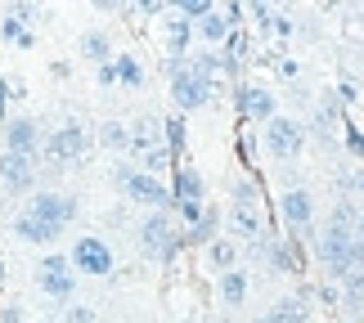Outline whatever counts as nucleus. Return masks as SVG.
Masks as SVG:
<instances>
[{
  "mask_svg": "<svg viewBox=\"0 0 364 323\" xmlns=\"http://www.w3.org/2000/svg\"><path fill=\"white\" fill-rule=\"evenodd\" d=\"M73 220H77V202L68 198V193H59V189H36L32 198H27V207L14 216V234H18L23 243L50 247V243H59V234Z\"/></svg>",
  "mask_w": 364,
  "mask_h": 323,
  "instance_id": "obj_1",
  "label": "nucleus"
},
{
  "mask_svg": "<svg viewBox=\"0 0 364 323\" xmlns=\"http://www.w3.org/2000/svg\"><path fill=\"white\" fill-rule=\"evenodd\" d=\"M360 216L351 207H338L333 220L324 224V234H319V261H324V270L333 278H355L364 274V238H360Z\"/></svg>",
  "mask_w": 364,
  "mask_h": 323,
  "instance_id": "obj_2",
  "label": "nucleus"
},
{
  "mask_svg": "<svg viewBox=\"0 0 364 323\" xmlns=\"http://www.w3.org/2000/svg\"><path fill=\"white\" fill-rule=\"evenodd\" d=\"M230 229L239 243H252V247H261L265 243V220H261V193L252 180H239L230 193Z\"/></svg>",
  "mask_w": 364,
  "mask_h": 323,
  "instance_id": "obj_3",
  "label": "nucleus"
},
{
  "mask_svg": "<svg viewBox=\"0 0 364 323\" xmlns=\"http://www.w3.org/2000/svg\"><path fill=\"white\" fill-rule=\"evenodd\" d=\"M171 99L180 112H198L212 99V77L198 67V59H171Z\"/></svg>",
  "mask_w": 364,
  "mask_h": 323,
  "instance_id": "obj_4",
  "label": "nucleus"
},
{
  "mask_svg": "<svg viewBox=\"0 0 364 323\" xmlns=\"http://www.w3.org/2000/svg\"><path fill=\"white\" fill-rule=\"evenodd\" d=\"M131 158L139 162V171H153L158 175L162 166H166V126L158 121V117H139V121H131Z\"/></svg>",
  "mask_w": 364,
  "mask_h": 323,
  "instance_id": "obj_5",
  "label": "nucleus"
},
{
  "mask_svg": "<svg viewBox=\"0 0 364 323\" xmlns=\"http://www.w3.org/2000/svg\"><path fill=\"white\" fill-rule=\"evenodd\" d=\"M180 243H185V234L176 229V216L166 212V207H158V212H149L144 220H139V247H144V256L153 261H171Z\"/></svg>",
  "mask_w": 364,
  "mask_h": 323,
  "instance_id": "obj_6",
  "label": "nucleus"
},
{
  "mask_svg": "<svg viewBox=\"0 0 364 323\" xmlns=\"http://www.w3.org/2000/svg\"><path fill=\"white\" fill-rule=\"evenodd\" d=\"M86 153H90V131L81 121H68V126H59V131L46 139V158H50L54 171L86 162Z\"/></svg>",
  "mask_w": 364,
  "mask_h": 323,
  "instance_id": "obj_7",
  "label": "nucleus"
},
{
  "mask_svg": "<svg viewBox=\"0 0 364 323\" xmlns=\"http://www.w3.org/2000/svg\"><path fill=\"white\" fill-rule=\"evenodd\" d=\"M68 261H73V270H77V274H90V278H108V274H113V265H117L113 247H108L104 238H95V234L77 238L73 251H68Z\"/></svg>",
  "mask_w": 364,
  "mask_h": 323,
  "instance_id": "obj_8",
  "label": "nucleus"
},
{
  "mask_svg": "<svg viewBox=\"0 0 364 323\" xmlns=\"http://www.w3.org/2000/svg\"><path fill=\"white\" fill-rule=\"evenodd\" d=\"M36 288L46 292L50 301H73L77 292V270L68 256H41L36 261Z\"/></svg>",
  "mask_w": 364,
  "mask_h": 323,
  "instance_id": "obj_9",
  "label": "nucleus"
},
{
  "mask_svg": "<svg viewBox=\"0 0 364 323\" xmlns=\"http://www.w3.org/2000/svg\"><path fill=\"white\" fill-rule=\"evenodd\" d=\"M117 185H122V193L131 202H139V207H149V212H158V207H171V189L162 185L153 171H117Z\"/></svg>",
  "mask_w": 364,
  "mask_h": 323,
  "instance_id": "obj_10",
  "label": "nucleus"
},
{
  "mask_svg": "<svg viewBox=\"0 0 364 323\" xmlns=\"http://www.w3.org/2000/svg\"><path fill=\"white\" fill-rule=\"evenodd\" d=\"M0 189L5 193H36V158L0 148Z\"/></svg>",
  "mask_w": 364,
  "mask_h": 323,
  "instance_id": "obj_11",
  "label": "nucleus"
},
{
  "mask_svg": "<svg viewBox=\"0 0 364 323\" xmlns=\"http://www.w3.org/2000/svg\"><path fill=\"white\" fill-rule=\"evenodd\" d=\"M265 148H270L274 158H297V153L306 148L301 121H292V117H270V121H265Z\"/></svg>",
  "mask_w": 364,
  "mask_h": 323,
  "instance_id": "obj_12",
  "label": "nucleus"
},
{
  "mask_svg": "<svg viewBox=\"0 0 364 323\" xmlns=\"http://www.w3.org/2000/svg\"><path fill=\"white\" fill-rule=\"evenodd\" d=\"M0 148H5V153H23V158H36V153H41V126L32 117H9L5 131H0Z\"/></svg>",
  "mask_w": 364,
  "mask_h": 323,
  "instance_id": "obj_13",
  "label": "nucleus"
},
{
  "mask_svg": "<svg viewBox=\"0 0 364 323\" xmlns=\"http://www.w3.org/2000/svg\"><path fill=\"white\" fill-rule=\"evenodd\" d=\"M279 212H284V220H288L292 234H306V229H311V220H315V198H311V189H288L284 198H279Z\"/></svg>",
  "mask_w": 364,
  "mask_h": 323,
  "instance_id": "obj_14",
  "label": "nucleus"
},
{
  "mask_svg": "<svg viewBox=\"0 0 364 323\" xmlns=\"http://www.w3.org/2000/svg\"><path fill=\"white\" fill-rule=\"evenodd\" d=\"M100 81H104V86H131V90H139V86H144V67H139V59H131V54H113V63L100 67Z\"/></svg>",
  "mask_w": 364,
  "mask_h": 323,
  "instance_id": "obj_15",
  "label": "nucleus"
},
{
  "mask_svg": "<svg viewBox=\"0 0 364 323\" xmlns=\"http://www.w3.org/2000/svg\"><path fill=\"white\" fill-rule=\"evenodd\" d=\"M239 112L252 121H270L279 117V108H274V94L265 90V86H239Z\"/></svg>",
  "mask_w": 364,
  "mask_h": 323,
  "instance_id": "obj_16",
  "label": "nucleus"
},
{
  "mask_svg": "<svg viewBox=\"0 0 364 323\" xmlns=\"http://www.w3.org/2000/svg\"><path fill=\"white\" fill-rule=\"evenodd\" d=\"M257 323H311V301L306 297H284V301H274Z\"/></svg>",
  "mask_w": 364,
  "mask_h": 323,
  "instance_id": "obj_17",
  "label": "nucleus"
},
{
  "mask_svg": "<svg viewBox=\"0 0 364 323\" xmlns=\"http://www.w3.org/2000/svg\"><path fill=\"white\" fill-rule=\"evenodd\" d=\"M171 198L185 207V202H203V175L193 171V166H180L176 171V189H171Z\"/></svg>",
  "mask_w": 364,
  "mask_h": 323,
  "instance_id": "obj_18",
  "label": "nucleus"
},
{
  "mask_svg": "<svg viewBox=\"0 0 364 323\" xmlns=\"http://www.w3.org/2000/svg\"><path fill=\"white\" fill-rule=\"evenodd\" d=\"M207 261H212L220 274L239 270V243H234V238H212V243H207Z\"/></svg>",
  "mask_w": 364,
  "mask_h": 323,
  "instance_id": "obj_19",
  "label": "nucleus"
},
{
  "mask_svg": "<svg viewBox=\"0 0 364 323\" xmlns=\"http://www.w3.org/2000/svg\"><path fill=\"white\" fill-rule=\"evenodd\" d=\"M189 40H193V27H189V18H185V13H171V18H166V45H171V54H176V59H185Z\"/></svg>",
  "mask_w": 364,
  "mask_h": 323,
  "instance_id": "obj_20",
  "label": "nucleus"
},
{
  "mask_svg": "<svg viewBox=\"0 0 364 323\" xmlns=\"http://www.w3.org/2000/svg\"><path fill=\"white\" fill-rule=\"evenodd\" d=\"M243 297H247V274L243 270H225V274H220V301H225V305H243Z\"/></svg>",
  "mask_w": 364,
  "mask_h": 323,
  "instance_id": "obj_21",
  "label": "nucleus"
},
{
  "mask_svg": "<svg viewBox=\"0 0 364 323\" xmlns=\"http://www.w3.org/2000/svg\"><path fill=\"white\" fill-rule=\"evenodd\" d=\"M81 54H86V59L90 63H113V45H108V36L104 32H86V36H81Z\"/></svg>",
  "mask_w": 364,
  "mask_h": 323,
  "instance_id": "obj_22",
  "label": "nucleus"
},
{
  "mask_svg": "<svg viewBox=\"0 0 364 323\" xmlns=\"http://www.w3.org/2000/svg\"><path fill=\"white\" fill-rule=\"evenodd\" d=\"M100 144H104V148H113V153H126V148H131V126H122V121H104V126H100Z\"/></svg>",
  "mask_w": 364,
  "mask_h": 323,
  "instance_id": "obj_23",
  "label": "nucleus"
},
{
  "mask_svg": "<svg viewBox=\"0 0 364 323\" xmlns=\"http://www.w3.org/2000/svg\"><path fill=\"white\" fill-rule=\"evenodd\" d=\"M225 32H230V23L220 18L216 9H212V13H203V18H198V36L207 40V45H216V40H225Z\"/></svg>",
  "mask_w": 364,
  "mask_h": 323,
  "instance_id": "obj_24",
  "label": "nucleus"
},
{
  "mask_svg": "<svg viewBox=\"0 0 364 323\" xmlns=\"http://www.w3.org/2000/svg\"><path fill=\"white\" fill-rule=\"evenodd\" d=\"M5 40H14V45H36V32L27 23H18V18H5Z\"/></svg>",
  "mask_w": 364,
  "mask_h": 323,
  "instance_id": "obj_25",
  "label": "nucleus"
},
{
  "mask_svg": "<svg viewBox=\"0 0 364 323\" xmlns=\"http://www.w3.org/2000/svg\"><path fill=\"white\" fill-rule=\"evenodd\" d=\"M166 5H171L176 13H185L189 23H198L203 13H212V0H166Z\"/></svg>",
  "mask_w": 364,
  "mask_h": 323,
  "instance_id": "obj_26",
  "label": "nucleus"
},
{
  "mask_svg": "<svg viewBox=\"0 0 364 323\" xmlns=\"http://www.w3.org/2000/svg\"><path fill=\"white\" fill-rule=\"evenodd\" d=\"M5 18H18V23H27V27H32V23H36V0H14Z\"/></svg>",
  "mask_w": 364,
  "mask_h": 323,
  "instance_id": "obj_27",
  "label": "nucleus"
},
{
  "mask_svg": "<svg viewBox=\"0 0 364 323\" xmlns=\"http://www.w3.org/2000/svg\"><path fill=\"white\" fill-rule=\"evenodd\" d=\"M68 323H95V310H86V305H73V310H68Z\"/></svg>",
  "mask_w": 364,
  "mask_h": 323,
  "instance_id": "obj_28",
  "label": "nucleus"
},
{
  "mask_svg": "<svg viewBox=\"0 0 364 323\" xmlns=\"http://www.w3.org/2000/svg\"><path fill=\"white\" fill-rule=\"evenodd\" d=\"M135 9H139V13H162L166 0H135Z\"/></svg>",
  "mask_w": 364,
  "mask_h": 323,
  "instance_id": "obj_29",
  "label": "nucleus"
},
{
  "mask_svg": "<svg viewBox=\"0 0 364 323\" xmlns=\"http://www.w3.org/2000/svg\"><path fill=\"white\" fill-rule=\"evenodd\" d=\"M90 5H95V9H122L126 0H90Z\"/></svg>",
  "mask_w": 364,
  "mask_h": 323,
  "instance_id": "obj_30",
  "label": "nucleus"
},
{
  "mask_svg": "<svg viewBox=\"0 0 364 323\" xmlns=\"http://www.w3.org/2000/svg\"><path fill=\"white\" fill-rule=\"evenodd\" d=\"M355 185H360V198H364V175H355Z\"/></svg>",
  "mask_w": 364,
  "mask_h": 323,
  "instance_id": "obj_31",
  "label": "nucleus"
},
{
  "mask_svg": "<svg viewBox=\"0 0 364 323\" xmlns=\"http://www.w3.org/2000/svg\"><path fill=\"white\" fill-rule=\"evenodd\" d=\"M355 224H360V238H364V216H360V220H355Z\"/></svg>",
  "mask_w": 364,
  "mask_h": 323,
  "instance_id": "obj_32",
  "label": "nucleus"
},
{
  "mask_svg": "<svg viewBox=\"0 0 364 323\" xmlns=\"http://www.w3.org/2000/svg\"><path fill=\"white\" fill-rule=\"evenodd\" d=\"M216 323H234V319H216Z\"/></svg>",
  "mask_w": 364,
  "mask_h": 323,
  "instance_id": "obj_33",
  "label": "nucleus"
}]
</instances>
